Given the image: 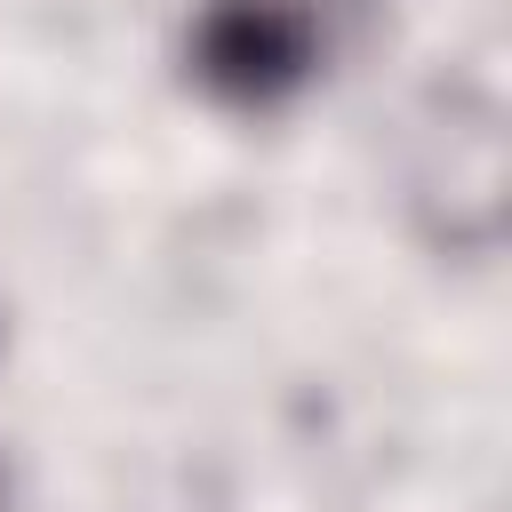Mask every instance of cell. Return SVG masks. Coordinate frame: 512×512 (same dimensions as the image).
Masks as SVG:
<instances>
[{
  "mask_svg": "<svg viewBox=\"0 0 512 512\" xmlns=\"http://www.w3.org/2000/svg\"><path fill=\"white\" fill-rule=\"evenodd\" d=\"M320 8L312 0H208L192 32V64L224 104H280L320 64Z\"/></svg>",
  "mask_w": 512,
  "mask_h": 512,
  "instance_id": "6da1fadb",
  "label": "cell"
}]
</instances>
